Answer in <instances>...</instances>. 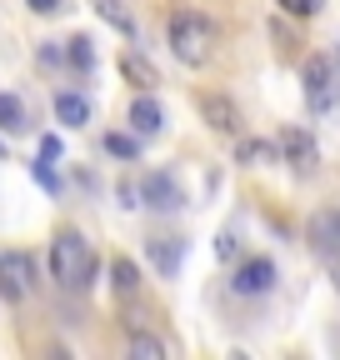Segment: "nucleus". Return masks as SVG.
<instances>
[{"instance_id":"obj_23","label":"nucleus","mask_w":340,"mask_h":360,"mask_svg":"<svg viewBox=\"0 0 340 360\" xmlns=\"http://www.w3.org/2000/svg\"><path fill=\"white\" fill-rule=\"evenodd\" d=\"M40 155H46V160H60V155H65L60 135H40Z\"/></svg>"},{"instance_id":"obj_1","label":"nucleus","mask_w":340,"mask_h":360,"mask_svg":"<svg viewBox=\"0 0 340 360\" xmlns=\"http://www.w3.org/2000/svg\"><path fill=\"white\" fill-rule=\"evenodd\" d=\"M51 270H55V281L65 285V290H85L96 281V255H91V240H85L80 231H55V240H51Z\"/></svg>"},{"instance_id":"obj_24","label":"nucleus","mask_w":340,"mask_h":360,"mask_svg":"<svg viewBox=\"0 0 340 360\" xmlns=\"http://www.w3.org/2000/svg\"><path fill=\"white\" fill-rule=\"evenodd\" d=\"M235 245H240V240H235V231H221V240H216V255H221V260H230V255H235Z\"/></svg>"},{"instance_id":"obj_4","label":"nucleus","mask_w":340,"mask_h":360,"mask_svg":"<svg viewBox=\"0 0 340 360\" xmlns=\"http://www.w3.org/2000/svg\"><path fill=\"white\" fill-rule=\"evenodd\" d=\"M30 290H35V260L25 250H0V295L20 305Z\"/></svg>"},{"instance_id":"obj_20","label":"nucleus","mask_w":340,"mask_h":360,"mask_svg":"<svg viewBox=\"0 0 340 360\" xmlns=\"http://www.w3.org/2000/svg\"><path fill=\"white\" fill-rule=\"evenodd\" d=\"M131 355H140V360H160V355H165V345H160L155 335L136 330V335H131Z\"/></svg>"},{"instance_id":"obj_26","label":"nucleus","mask_w":340,"mask_h":360,"mask_svg":"<svg viewBox=\"0 0 340 360\" xmlns=\"http://www.w3.org/2000/svg\"><path fill=\"white\" fill-rule=\"evenodd\" d=\"M330 281H335V290H340V260H335V265H330Z\"/></svg>"},{"instance_id":"obj_27","label":"nucleus","mask_w":340,"mask_h":360,"mask_svg":"<svg viewBox=\"0 0 340 360\" xmlns=\"http://www.w3.org/2000/svg\"><path fill=\"white\" fill-rule=\"evenodd\" d=\"M0 160H6V141H0Z\"/></svg>"},{"instance_id":"obj_5","label":"nucleus","mask_w":340,"mask_h":360,"mask_svg":"<svg viewBox=\"0 0 340 360\" xmlns=\"http://www.w3.org/2000/svg\"><path fill=\"white\" fill-rule=\"evenodd\" d=\"M140 195H145V205H150V210H160V215H176V210L185 205V191H181V180L170 175V170L145 175V180H140Z\"/></svg>"},{"instance_id":"obj_9","label":"nucleus","mask_w":340,"mask_h":360,"mask_svg":"<svg viewBox=\"0 0 340 360\" xmlns=\"http://www.w3.org/2000/svg\"><path fill=\"white\" fill-rule=\"evenodd\" d=\"M200 115L210 120V130H221V135L240 130V110H235L230 96H221V90H205V96H200Z\"/></svg>"},{"instance_id":"obj_21","label":"nucleus","mask_w":340,"mask_h":360,"mask_svg":"<svg viewBox=\"0 0 340 360\" xmlns=\"http://www.w3.org/2000/svg\"><path fill=\"white\" fill-rule=\"evenodd\" d=\"M275 6H280L285 15H301V20H306V15H315V11H320V0H275Z\"/></svg>"},{"instance_id":"obj_13","label":"nucleus","mask_w":340,"mask_h":360,"mask_svg":"<svg viewBox=\"0 0 340 360\" xmlns=\"http://www.w3.org/2000/svg\"><path fill=\"white\" fill-rule=\"evenodd\" d=\"M110 285H115V295H120V300H131V295L140 290V270H136V260L115 255V260H110Z\"/></svg>"},{"instance_id":"obj_18","label":"nucleus","mask_w":340,"mask_h":360,"mask_svg":"<svg viewBox=\"0 0 340 360\" xmlns=\"http://www.w3.org/2000/svg\"><path fill=\"white\" fill-rule=\"evenodd\" d=\"M96 11H100V20H110L115 30H125V35H136V20L125 15V6H120V0H96Z\"/></svg>"},{"instance_id":"obj_17","label":"nucleus","mask_w":340,"mask_h":360,"mask_svg":"<svg viewBox=\"0 0 340 360\" xmlns=\"http://www.w3.org/2000/svg\"><path fill=\"white\" fill-rule=\"evenodd\" d=\"M235 160H240V165H270V160H280V155H275L270 141H240V146H235Z\"/></svg>"},{"instance_id":"obj_2","label":"nucleus","mask_w":340,"mask_h":360,"mask_svg":"<svg viewBox=\"0 0 340 360\" xmlns=\"http://www.w3.org/2000/svg\"><path fill=\"white\" fill-rule=\"evenodd\" d=\"M170 51H176L181 65H205L210 51H216V25H210L200 11H176L170 15Z\"/></svg>"},{"instance_id":"obj_7","label":"nucleus","mask_w":340,"mask_h":360,"mask_svg":"<svg viewBox=\"0 0 340 360\" xmlns=\"http://www.w3.org/2000/svg\"><path fill=\"white\" fill-rule=\"evenodd\" d=\"M275 146H280V160H290L295 175H310L315 160H320V155H315V141H310V130H301V125H285Z\"/></svg>"},{"instance_id":"obj_3","label":"nucleus","mask_w":340,"mask_h":360,"mask_svg":"<svg viewBox=\"0 0 340 360\" xmlns=\"http://www.w3.org/2000/svg\"><path fill=\"white\" fill-rule=\"evenodd\" d=\"M335 65L325 60V56H310L306 65H301V90H306V105L315 110V115H325L330 105H335Z\"/></svg>"},{"instance_id":"obj_25","label":"nucleus","mask_w":340,"mask_h":360,"mask_svg":"<svg viewBox=\"0 0 340 360\" xmlns=\"http://www.w3.org/2000/svg\"><path fill=\"white\" fill-rule=\"evenodd\" d=\"M25 6H30L35 15H55V11H60V0H25Z\"/></svg>"},{"instance_id":"obj_22","label":"nucleus","mask_w":340,"mask_h":360,"mask_svg":"<svg viewBox=\"0 0 340 360\" xmlns=\"http://www.w3.org/2000/svg\"><path fill=\"white\" fill-rule=\"evenodd\" d=\"M35 180H40V186H46V191H51V195H55V191H60V175H55V170H51V160H46V155H40V160H35Z\"/></svg>"},{"instance_id":"obj_28","label":"nucleus","mask_w":340,"mask_h":360,"mask_svg":"<svg viewBox=\"0 0 340 360\" xmlns=\"http://www.w3.org/2000/svg\"><path fill=\"white\" fill-rule=\"evenodd\" d=\"M335 65H340V51H335Z\"/></svg>"},{"instance_id":"obj_10","label":"nucleus","mask_w":340,"mask_h":360,"mask_svg":"<svg viewBox=\"0 0 340 360\" xmlns=\"http://www.w3.org/2000/svg\"><path fill=\"white\" fill-rule=\"evenodd\" d=\"M181 255H185V240H181V236H160V240H150V260H155V270H160L165 281L181 276Z\"/></svg>"},{"instance_id":"obj_19","label":"nucleus","mask_w":340,"mask_h":360,"mask_svg":"<svg viewBox=\"0 0 340 360\" xmlns=\"http://www.w3.org/2000/svg\"><path fill=\"white\" fill-rule=\"evenodd\" d=\"M105 150H110L115 160H136V155H140V141H136V135H120V130H110V135H105Z\"/></svg>"},{"instance_id":"obj_12","label":"nucleus","mask_w":340,"mask_h":360,"mask_svg":"<svg viewBox=\"0 0 340 360\" xmlns=\"http://www.w3.org/2000/svg\"><path fill=\"white\" fill-rule=\"evenodd\" d=\"M55 120L70 125V130H80L85 120H91V101L75 96V90H60V96H55Z\"/></svg>"},{"instance_id":"obj_6","label":"nucleus","mask_w":340,"mask_h":360,"mask_svg":"<svg viewBox=\"0 0 340 360\" xmlns=\"http://www.w3.org/2000/svg\"><path fill=\"white\" fill-rule=\"evenodd\" d=\"M310 245L325 265L340 260V205H325V210L310 215Z\"/></svg>"},{"instance_id":"obj_11","label":"nucleus","mask_w":340,"mask_h":360,"mask_svg":"<svg viewBox=\"0 0 340 360\" xmlns=\"http://www.w3.org/2000/svg\"><path fill=\"white\" fill-rule=\"evenodd\" d=\"M131 125H136V135H160V130H165V110H160V101H150V96L131 101Z\"/></svg>"},{"instance_id":"obj_15","label":"nucleus","mask_w":340,"mask_h":360,"mask_svg":"<svg viewBox=\"0 0 340 360\" xmlns=\"http://www.w3.org/2000/svg\"><path fill=\"white\" fill-rule=\"evenodd\" d=\"M30 120H25V105H20V96H11V90H0V130H11V135H20Z\"/></svg>"},{"instance_id":"obj_14","label":"nucleus","mask_w":340,"mask_h":360,"mask_svg":"<svg viewBox=\"0 0 340 360\" xmlns=\"http://www.w3.org/2000/svg\"><path fill=\"white\" fill-rule=\"evenodd\" d=\"M120 70H125V80H131L136 90H150V85L160 80V75H155V65H150V60H140L136 51H131V56H120Z\"/></svg>"},{"instance_id":"obj_8","label":"nucleus","mask_w":340,"mask_h":360,"mask_svg":"<svg viewBox=\"0 0 340 360\" xmlns=\"http://www.w3.org/2000/svg\"><path fill=\"white\" fill-rule=\"evenodd\" d=\"M270 285H275V260H266V255L245 260V265L235 270V281H230L235 295H266Z\"/></svg>"},{"instance_id":"obj_16","label":"nucleus","mask_w":340,"mask_h":360,"mask_svg":"<svg viewBox=\"0 0 340 360\" xmlns=\"http://www.w3.org/2000/svg\"><path fill=\"white\" fill-rule=\"evenodd\" d=\"M65 60H70L80 75H91V70H96V45H91V35H70V45H65Z\"/></svg>"}]
</instances>
